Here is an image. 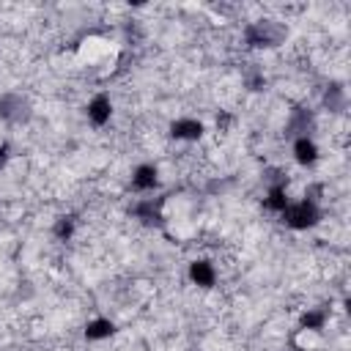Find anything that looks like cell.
<instances>
[{
    "label": "cell",
    "instance_id": "6da1fadb",
    "mask_svg": "<svg viewBox=\"0 0 351 351\" xmlns=\"http://www.w3.org/2000/svg\"><path fill=\"white\" fill-rule=\"evenodd\" d=\"M282 225L293 233H304V230H313L321 225V206L315 200H310L307 195L299 197V200H291L288 208L280 214Z\"/></svg>",
    "mask_w": 351,
    "mask_h": 351
},
{
    "label": "cell",
    "instance_id": "7a4b0ae2",
    "mask_svg": "<svg viewBox=\"0 0 351 351\" xmlns=\"http://www.w3.org/2000/svg\"><path fill=\"white\" fill-rule=\"evenodd\" d=\"M206 132H208V129H206V121H200V118H195V115H178V118H173L170 126H167L170 140L184 143V145L200 143V140L206 137Z\"/></svg>",
    "mask_w": 351,
    "mask_h": 351
},
{
    "label": "cell",
    "instance_id": "3957f363",
    "mask_svg": "<svg viewBox=\"0 0 351 351\" xmlns=\"http://www.w3.org/2000/svg\"><path fill=\"white\" fill-rule=\"evenodd\" d=\"M186 280L197 288V291H211L219 280V266L214 258H206V255H197L186 263Z\"/></svg>",
    "mask_w": 351,
    "mask_h": 351
},
{
    "label": "cell",
    "instance_id": "277c9868",
    "mask_svg": "<svg viewBox=\"0 0 351 351\" xmlns=\"http://www.w3.org/2000/svg\"><path fill=\"white\" fill-rule=\"evenodd\" d=\"M115 115V101L107 90H96L85 104V118L93 129H104Z\"/></svg>",
    "mask_w": 351,
    "mask_h": 351
},
{
    "label": "cell",
    "instance_id": "5b68a950",
    "mask_svg": "<svg viewBox=\"0 0 351 351\" xmlns=\"http://www.w3.org/2000/svg\"><path fill=\"white\" fill-rule=\"evenodd\" d=\"M0 118L5 123H25L30 118V101L22 90L0 93Z\"/></svg>",
    "mask_w": 351,
    "mask_h": 351
},
{
    "label": "cell",
    "instance_id": "8992f818",
    "mask_svg": "<svg viewBox=\"0 0 351 351\" xmlns=\"http://www.w3.org/2000/svg\"><path fill=\"white\" fill-rule=\"evenodd\" d=\"M291 159L296 167L302 170H313L318 162H321V145L310 137V134H299L291 145Z\"/></svg>",
    "mask_w": 351,
    "mask_h": 351
},
{
    "label": "cell",
    "instance_id": "52a82bcc",
    "mask_svg": "<svg viewBox=\"0 0 351 351\" xmlns=\"http://www.w3.org/2000/svg\"><path fill=\"white\" fill-rule=\"evenodd\" d=\"M159 167L154 162H140L132 167V176H129V186L137 192V195H151L159 189Z\"/></svg>",
    "mask_w": 351,
    "mask_h": 351
},
{
    "label": "cell",
    "instance_id": "ba28073f",
    "mask_svg": "<svg viewBox=\"0 0 351 351\" xmlns=\"http://www.w3.org/2000/svg\"><path fill=\"white\" fill-rule=\"evenodd\" d=\"M329 324V313L324 307H302L299 318H296V332H313L321 335Z\"/></svg>",
    "mask_w": 351,
    "mask_h": 351
},
{
    "label": "cell",
    "instance_id": "9c48e42d",
    "mask_svg": "<svg viewBox=\"0 0 351 351\" xmlns=\"http://www.w3.org/2000/svg\"><path fill=\"white\" fill-rule=\"evenodd\" d=\"M82 335H85L88 343H104L115 335V321L107 318V315H93V318H88Z\"/></svg>",
    "mask_w": 351,
    "mask_h": 351
},
{
    "label": "cell",
    "instance_id": "30bf717a",
    "mask_svg": "<svg viewBox=\"0 0 351 351\" xmlns=\"http://www.w3.org/2000/svg\"><path fill=\"white\" fill-rule=\"evenodd\" d=\"M288 203H291V192H288V186L285 184H271L269 189H266V195H263V208L269 211V214H282L285 208H288Z\"/></svg>",
    "mask_w": 351,
    "mask_h": 351
},
{
    "label": "cell",
    "instance_id": "8fae6325",
    "mask_svg": "<svg viewBox=\"0 0 351 351\" xmlns=\"http://www.w3.org/2000/svg\"><path fill=\"white\" fill-rule=\"evenodd\" d=\"M77 233V219L74 217H58L52 225V236L55 241H71Z\"/></svg>",
    "mask_w": 351,
    "mask_h": 351
},
{
    "label": "cell",
    "instance_id": "7c38bea8",
    "mask_svg": "<svg viewBox=\"0 0 351 351\" xmlns=\"http://www.w3.org/2000/svg\"><path fill=\"white\" fill-rule=\"evenodd\" d=\"M5 159H8V154H5V148H0V170L5 167Z\"/></svg>",
    "mask_w": 351,
    "mask_h": 351
}]
</instances>
